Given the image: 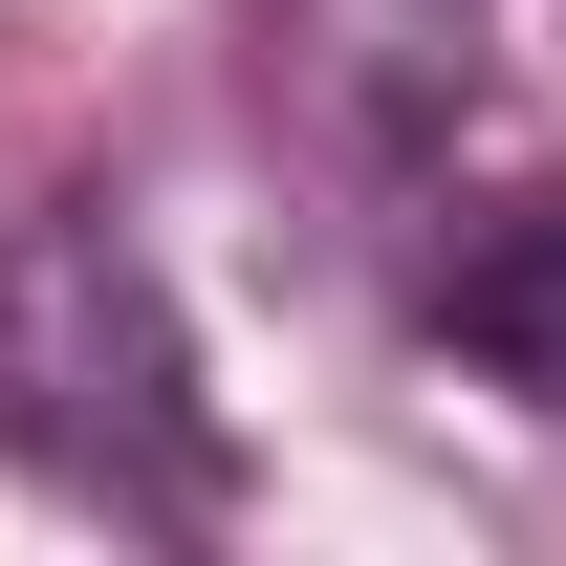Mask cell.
Listing matches in <instances>:
<instances>
[{"mask_svg": "<svg viewBox=\"0 0 566 566\" xmlns=\"http://www.w3.org/2000/svg\"><path fill=\"white\" fill-rule=\"evenodd\" d=\"M436 349L480 370V392H523V415L566 436V197H523V218H480L458 262H436Z\"/></svg>", "mask_w": 566, "mask_h": 566, "instance_id": "3957f363", "label": "cell"}, {"mask_svg": "<svg viewBox=\"0 0 566 566\" xmlns=\"http://www.w3.org/2000/svg\"><path fill=\"white\" fill-rule=\"evenodd\" d=\"M0 458H44L109 523H197L218 501V392L175 283L109 240V218H22L0 240Z\"/></svg>", "mask_w": 566, "mask_h": 566, "instance_id": "6da1fadb", "label": "cell"}, {"mask_svg": "<svg viewBox=\"0 0 566 566\" xmlns=\"http://www.w3.org/2000/svg\"><path fill=\"white\" fill-rule=\"evenodd\" d=\"M480 66V0H283V87L327 109L349 153H415Z\"/></svg>", "mask_w": 566, "mask_h": 566, "instance_id": "7a4b0ae2", "label": "cell"}]
</instances>
